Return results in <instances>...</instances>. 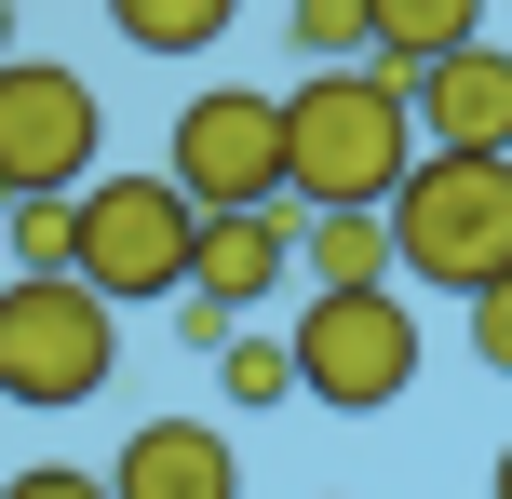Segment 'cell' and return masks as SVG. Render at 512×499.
Segmentation results:
<instances>
[{
  "label": "cell",
  "mask_w": 512,
  "mask_h": 499,
  "mask_svg": "<svg viewBox=\"0 0 512 499\" xmlns=\"http://www.w3.org/2000/svg\"><path fill=\"white\" fill-rule=\"evenodd\" d=\"M418 95L364 54V68H310L283 95V203H391L418 176Z\"/></svg>",
  "instance_id": "cell-1"
},
{
  "label": "cell",
  "mask_w": 512,
  "mask_h": 499,
  "mask_svg": "<svg viewBox=\"0 0 512 499\" xmlns=\"http://www.w3.org/2000/svg\"><path fill=\"white\" fill-rule=\"evenodd\" d=\"M391 270L472 311L512 270V149H418V176L391 189Z\"/></svg>",
  "instance_id": "cell-2"
},
{
  "label": "cell",
  "mask_w": 512,
  "mask_h": 499,
  "mask_svg": "<svg viewBox=\"0 0 512 499\" xmlns=\"http://www.w3.org/2000/svg\"><path fill=\"white\" fill-rule=\"evenodd\" d=\"M108 378H122V311H108L81 270H14V284H0V405L68 419Z\"/></svg>",
  "instance_id": "cell-3"
},
{
  "label": "cell",
  "mask_w": 512,
  "mask_h": 499,
  "mask_svg": "<svg viewBox=\"0 0 512 499\" xmlns=\"http://www.w3.org/2000/svg\"><path fill=\"white\" fill-rule=\"evenodd\" d=\"M297 338V405H337V419H378V405L418 392V311L391 284H310V311L283 324Z\"/></svg>",
  "instance_id": "cell-4"
},
{
  "label": "cell",
  "mask_w": 512,
  "mask_h": 499,
  "mask_svg": "<svg viewBox=\"0 0 512 499\" xmlns=\"http://www.w3.org/2000/svg\"><path fill=\"white\" fill-rule=\"evenodd\" d=\"M189 257H203V203H189L176 176H95L81 189V284L108 297V311H162V297L189 284Z\"/></svg>",
  "instance_id": "cell-5"
},
{
  "label": "cell",
  "mask_w": 512,
  "mask_h": 499,
  "mask_svg": "<svg viewBox=\"0 0 512 499\" xmlns=\"http://www.w3.org/2000/svg\"><path fill=\"white\" fill-rule=\"evenodd\" d=\"M108 176V95L68 54H0V203L14 189H95Z\"/></svg>",
  "instance_id": "cell-6"
},
{
  "label": "cell",
  "mask_w": 512,
  "mask_h": 499,
  "mask_svg": "<svg viewBox=\"0 0 512 499\" xmlns=\"http://www.w3.org/2000/svg\"><path fill=\"white\" fill-rule=\"evenodd\" d=\"M162 176L189 189V203H283V95H256V81H216V95L176 108V149H162Z\"/></svg>",
  "instance_id": "cell-7"
},
{
  "label": "cell",
  "mask_w": 512,
  "mask_h": 499,
  "mask_svg": "<svg viewBox=\"0 0 512 499\" xmlns=\"http://www.w3.org/2000/svg\"><path fill=\"white\" fill-rule=\"evenodd\" d=\"M108 499H243V459L216 419H135L108 446Z\"/></svg>",
  "instance_id": "cell-8"
},
{
  "label": "cell",
  "mask_w": 512,
  "mask_h": 499,
  "mask_svg": "<svg viewBox=\"0 0 512 499\" xmlns=\"http://www.w3.org/2000/svg\"><path fill=\"white\" fill-rule=\"evenodd\" d=\"M189 284L230 297V311H270V297L297 284V203H216V216H203V257H189Z\"/></svg>",
  "instance_id": "cell-9"
},
{
  "label": "cell",
  "mask_w": 512,
  "mask_h": 499,
  "mask_svg": "<svg viewBox=\"0 0 512 499\" xmlns=\"http://www.w3.org/2000/svg\"><path fill=\"white\" fill-rule=\"evenodd\" d=\"M432 149H512V41H459L405 81Z\"/></svg>",
  "instance_id": "cell-10"
},
{
  "label": "cell",
  "mask_w": 512,
  "mask_h": 499,
  "mask_svg": "<svg viewBox=\"0 0 512 499\" xmlns=\"http://www.w3.org/2000/svg\"><path fill=\"white\" fill-rule=\"evenodd\" d=\"M297 284H391V203H297Z\"/></svg>",
  "instance_id": "cell-11"
},
{
  "label": "cell",
  "mask_w": 512,
  "mask_h": 499,
  "mask_svg": "<svg viewBox=\"0 0 512 499\" xmlns=\"http://www.w3.org/2000/svg\"><path fill=\"white\" fill-rule=\"evenodd\" d=\"M364 14H378V68H391V81H418L432 54L486 41V0H364Z\"/></svg>",
  "instance_id": "cell-12"
},
{
  "label": "cell",
  "mask_w": 512,
  "mask_h": 499,
  "mask_svg": "<svg viewBox=\"0 0 512 499\" xmlns=\"http://www.w3.org/2000/svg\"><path fill=\"white\" fill-rule=\"evenodd\" d=\"M216 392L243 405V419H270V405H297V338H283V324H230V351H216Z\"/></svg>",
  "instance_id": "cell-13"
},
{
  "label": "cell",
  "mask_w": 512,
  "mask_h": 499,
  "mask_svg": "<svg viewBox=\"0 0 512 499\" xmlns=\"http://www.w3.org/2000/svg\"><path fill=\"white\" fill-rule=\"evenodd\" d=\"M108 27H122L135 54H203L243 27V0H108Z\"/></svg>",
  "instance_id": "cell-14"
},
{
  "label": "cell",
  "mask_w": 512,
  "mask_h": 499,
  "mask_svg": "<svg viewBox=\"0 0 512 499\" xmlns=\"http://www.w3.org/2000/svg\"><path fill=\"white\" fill-rule=\"evenodd\" d=\"M0 243H14V270H68L81 257V189H14L0 203Z\"/></svg>",
  "instance_id": "cell-15"
},
{
  "label": "cell",
  "mask_w": 512,
  "mask_h": 499,
  "mask_svg": "<svg viewBox=\"0 0 512 499\" xmlns=\"http://www.w3.org/2000/svg\"><path fill=\"white\" fill-rule=\"evenodd\" d=\"M283 41H297L310 68H364V54H378V14H364V0H283Z\"/></svg>",
  "instance_id": "cell-16"
},
{
  "label": "cell",
  "mask_w": 512,
  "mask_h": 499,
  "mask_svg": "<svg viewBox=\"0 0 512 499\" xmlns=\"http://www.w3.org/2000/svg\"><path fill=\"white\" fill-rule=\"evenodd\" d=\"M162 324H176V351H203V365H216V351H230V297H203V284H176V297H162Z\"/></svg>",
  "instance_id": "cell-17"
},
{
  "label": "cell",
  "mask_w": 512,
  "mask_h": 499,
  "mask_svg": "<svg viewBox=\"0 0 512 499\" xmlns=\"http://www.w3.org/2000/svg\"><path fill=\"white\" fill-rule=\"evenodd\" d=\"M0 499H108V473H81V459H27V473H0Z\"/></svg>",
  "instance_id": "cell-18"
},
{
  "label": "cell",
  "mask_w": 512,
  "mask_h": 499,
  "mask_svg": "<svg viewBox=\"0 0 512 499\" xmlns=\"http://www.w3.org/2000/svg\"><path fill=\"white\" fill-rule=\"evenodd\" d=\"M472 351H486V365L512 378V270H499V284H486V297H472Z\"/></svg>",
  "instance_id": "cell-19"
},
{
  "label": "cell",
  "mask_w": 512,
  "mask_h": 499,
  "mask_svg": "<svg viewBox=\"0 0 512 499\" xmlns=\"http://www.w3.org/2000/svg\"><path fill=\"white\" fill-rule=\"evenodd\" d=\"M486 499H512V446H499V473H486Z\"/></svg>",
  "instance_id": "cell-20"
},
{
  "label": "cell",
  "mask_w": 512,
  "mask_h": 499,
  "mask_svg": "<svg viewBox=\"0 0 512 499\" xmlns=\"http://www.w3.org/2000/svg\"><path fill=\"white\" fill-rule=\"evenodd\" d=\"M0 54H27V41H14V0H0Z\"/></svg>",
  "instance_id": "cell-21"
}]
</instances>
